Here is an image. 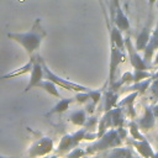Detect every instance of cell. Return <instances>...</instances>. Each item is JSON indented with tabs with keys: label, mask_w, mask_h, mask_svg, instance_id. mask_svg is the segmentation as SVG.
Masks as SVG:
<instances>
[{
	"label": "cell",
	"mask_w": 158,
	"mask_h": 158,
	"mask_svg": "<svg viewBox=\"0 0 158 158\" xmlns=\"http://www.w3.org/2000/svg\"><path fill=\"white\" fill-rule=\"evenodd\" d=\"M7 37L14 42L19 43L27 54L32 56L36 49L42 44L43 38L46 37V32L41 26V19H36L32 28L27 32H9Z\"/></svg>",
	"instance_id": "obj_1"
},
{
	"label": "cell",
	"mask_w": 158,
	"mask_h": 158,
	"mask_svg": "<svg viewBox=\"0 0 158 158\" xmlns=\"http://www.w3.org/2000/svg\"><path fill=\"white\" fill-rule=\"evenodd\" d=\"M122 141H123V138L120 136L118 130L111 127L102 136H100L98 138V141H95L93 144L85 147V152H86V154H93L95 152H100V151H105V149H111V148L121 146Z\"/></svg>",
	"instance_id": "obj_2"
},
{
	"label": "cell",
	"mask_w": 158,
	"mask_h": 158,
	"mask_svg": "<svg viewBox=\"0 0 158 158\" xmlns=\"http://www.w3.org/2000/svg\"><path fill=\"white\" fill-rule=\"evenodd\" d=\"M43 73H44V79H48V80H52L53 83H56L58 86L65 89V90H72V91H88L90 88L88 86H84V85H80L78 83H74V81H70L69 79H64L59 75H57L56 73H53L48 67L47 64L43 62Z\"/></svg>",
	"instance_id": "obj_3"
},
{
	"label": "cell",
	"mask_w": 158,
	"mask_h": 158,
	"mask_svg": "<svg viewBox=\"0 0 158 158\" xmlns=\"http://www.w3.org/2000/svg\"><path fill=\"white\" fill-rule=\"evenodd\" d=\"M126 59V54L125 51H121L120 48H117L112 42H110V63H109V85L111 83H114V80L116 79V72L118 65L125 62Z\"/></svg>",
	"instance_id": "obj_4"
},
{
	"label": "cell",
	"mask_w": 158,
	"mask_h": 158,
	"mask_svg": "<svg viewBox=\"0 0 158 158\" xmlns=\"http://www.w3.org/2000/svg\"><path fill=\"white\" fill-rule=\"evenodd\" d=\"M44 79V73H43V59L40 56L32 57V69H31V75L30 80L25 88V93L30 91L33 88H37V84Z\"/></svg>",
	"instance_id": "obj_5"
},
{
	"label": "cell",
	"mask_w": 158,
	"mask_h": 158,
	"mask_svg": "<svg viewBox=\"0 0 158 158\" xmlns=\"http://www.w3.org/2000/svg\"><path fill=\"white\" fill-rule=\"evenodd\" d=\"M125 48H126V51L128 53V59H130V63L133 67V69H143V70L149 69L151 64L147 63L144 60V58L138 54V51L132 44V41H131L130 36H127L125 38Z\"/></svg>",
	"instance_id": "obj_6"
},
{
	"label": "cell",
	"mask_w": 158,
	"mask_h": 158,
	"mask_svg": "<svg viewBox=\"0 0 158 158\" xmlns=\"http://www.w3.org/2000/svg\"><path fill=\"white\" fill-rule=\"evenodd\" d=\"M53 151V139L51 137H41L38 139H36L30 149H28V156L30 157H41V156H46L48 153H51Z\"/></svg>",
	"instance_id": "obj_7"
},
{
	"label": "cell",
	"mask_w": 158,
	"mask_h": 158,
	"mask_svg": "<svg viewBox=\"0 0 158 158\" xmlns=\"http://www.w3.org/2000/svg\"><path fill=\"white\" fill-rule=\"evenodd\" d=\"M112 14L115 12V15H112V21L115 23V26L121 30L122 32L123 31H127L130 30V21H128V17L125 15V12L122 11L120 4H118V0H112Z\"/></svg>",
	"instance_id": "obj_8"
},
{
	"label": "cell",
	"mask_w": 158,
	"mask_h": 158,
	"mask_svg": "<svg viewBox=\"0 0 158 158\" xmlns=\"http://www.w3.org/2000/svg\"><path fill=\"white\" fill-rule=\"evenodd\" d=\"M136 122H137L139 130L143 131V132H147V131L154 128V126H156V117H154V115L152 112L151 106L143 105V114H142V116L136 120Z\"/></svg>",
	"instance_id": "obj_9"
},
{
	"label": "cell",
	"mask_w": 158,
	"mask_h": 158,
	"mask_svg": "<svg viewBox=\"0 0 158 158\" xmlns=\"http://www.w3.org/2000/svg\"><path fill=\"white\" fill-rule=\"evenodd\" d=\"M157 49H158V22H157L156 28L151 32V37H149V41H148L146 48L142 51L143 52V58L147 63L151 64V60L153 58V53Z\"/></svg>",
	"instance_id": "obj_10"
},
{
	"label": "cell",
	"mask_w": 158,
	"mask_h": 158,
	"mask_svg": "<svg viewBox=\"0 0 158 158\" xmlns=\"http://www.w3.org/2000/svg\"><path fill=\"white\" fill-rule=\"evenodd\" d=\"M139 94L137 91H131L128 95H126L122 100L117 101V106L125 109V112L126 115L130 117V118H135L136 117V111H135V107H133V102H135V99L138 96Z\"/></svg>",
	"instance_id": "obj_11"
},
{
	"label": "cell",
	"mask_w": 158,
	"mask_h": 158,
	"mask_svg": "<svg viewBox=\"0 0 158 158\" xmlns=\"http://www.w3.org/2000/svg\"><path fill=\"white\" fill-rule=\"evenodd\" d=\"M128 143H131L136 151L138 152L139 156L142 157H154V152L149 144V142L144 138V139H130Z\"/></svg>",
	"instance_id": "obj_12"
},
{
	"label": "cell",
	"mask_w": 158,
	"mask_h": 158,
	"mask_svg": "<svg viewBox=\"0 0 158 158\" xmlns=\"http://www.w3.org/2000/svg\"><path fill=\"white\" fill-rule=\"evenodd\" d=\"M101 100H102V109H104V111H107V110L117 106L118 93L117 91H114L111 89H107V90H105L102 93Z\"/></svg>",
	"instance_id": "obj_13"
},
{
	"label": "cell",
	"mask_w": 158,
	"mask_h": 158,
	"mask_svg": "<svg viewBox=\"0 0 158 158\" xmlns=\"http://www.w3.org/2000/svg\"><path fill=\"white\" fill-rule=\"evenodd\" d=\"M151 32L152 31H151V27L148 25L143 26L142 30L138 32V35L136 37V42H135V47L138 52H142L146 48V46L149 41V37H151Z\"/></svg>",
	"instance_id": "obj_14"
},
{
	"label": "cell",
	"mask_w": 158,
	"mask_h": 158,
	"mask_svg": "<svg viewBox=\"0 0 158 158\" xmlns=\"http://www.w3.org/2000/svg\"><path fill=\"white\" fill-rule=\"evenodd\" d=\"M74 101V98H64V99H60L52 109H49L48 112H46V117H49L52 115H56V114H63L68 109H69V105Z\"/></svg>",
	"instance_id": "obj_15"
},
{
	"label": "cell",
	"mask_w": 158,
	"mask_h": 158,
	"mask_svg": "<svg viewBox=\"0 0 158 158\" xmlns=\"http://www.w3.org/2000/svg\"><path fill=\"white\" fill-rule=\"evenodd\" d=\"M110 42H112L117 48L121 51H125V38L122 36V31L118 30L115 25L110 28Z\"/></svg>",
	"instance_id": "obj_16"
},
{
	"label": "cell",
	"mask_w": 158,
	"mask_h": 158,
	"mask_svg": "<svg viewBox=\"0 0 158 158\" xmlns=\"http://www.w3.org/2000/svg\"><path fill=\"white\" fill-rule=\"evenodd\" d=\"M75 147V143H74V141H73V137H72V133H65L62 138H60V141H59V143H58V146H57V152L58 153H67V152H69L70 149H73Z\"/></svg>",
	"instance_id": "obj_17"
},
{
	"label": "cell",
	"mask_w": 158,
	"mask_h": 158,
	"mask_svg": "<svg viewBox=\"0 0 158 158\" xmlns=\"http://www.w3.org/2000/svg\"><path fill=\"white\" fill-rule=\"evenodd\" d=\"M152 83V77L151 78H147V79H143V80H139V81H136L131 85H128L126 88V91H137L138 94L143 95L147 89H149V85Z\"/></svg>",
	"instance_id": "obj_18"
},
{
	"label": "cell",
	"mask_w": 158,
	"mask_h": 158,
	"mask_svg": "<svg viewBox=\"0 0 158 158\" xmlns=\"http://www.w3.org/2000/svg\"><path fill=\"white\" fill-rule=\"evenodd\" d=\"M37 88H41L43 89L46 93H48L49 95L54 96V98H59L60 99V94H59V90H58V85L56 83H53L52 80H41L38 84H37Z\"/></svg>",
	"instance_id": "obj_19"
},
{
	"label": "cell",
	"mask_w": 158,
	"mask_h": 158,
	"mask_svg": "<svg viewBox=\"0 0 158 158\" xmlns=\"http://www.w3.org/2000/svg\"><path fill=\"white\" fill-rule=\"evenodd\" d=\"M86 111L84 109H79V110H75L73 111L70 115H69V120L73 125L75 126H84L85 122H86Z\"/></svg>",
	"instance_id": "obj_20"
},
{
	"label": "cell",
	"mask_w": 158,
	"mask_h": 158,
	"mask_svg": "<svg viewBox=\"0 0 158 158\" xmlns=\"http://www.w3.org/2000/svg\"><path fill=\"white\" fill-rule=\"evenodd\" d=\"M109 156L110 157H117V158H128V157H132L133 153L130 148H122V147H115V148H111V152H109Z\"/></svg>",
	"instance_id": "obj_21"
},
{
	"label": "cell",
	"mask_w": 158,
	"mask_h": 158,
	"mask_svg": "<svg viewBox=\"0 0 158 158\" xmlns=\"http://www.w3.org/2000/svg\"><path fill=\"white\" fill-rule=\"evenodd\" d=\"M128 132L133 139H144L146 138L143 136V133H141V130H139V127L135 120L128 122Z\"/></svg>",
	"instance_id": "obj_22"
},
{
	"label": "cell",
	"mask_w": 158,
	"mask_h": 158,
	"mask_svg": "<svg viewBox=\"0 0 158 158\" xmlns=\"http://www.w3.org/2000/svg\"><path fill=\"white\" fill-rule=\"evenodd\" d=\"M132 74H133V83H136V81H139V80L151 78L153 73L149 72V69H146V70H143V69H135L132 72Z\"/></svg>",
	"instance_id": "obj_23"
},
{
	"label": "cell",
	"mask_w": 158,
	"mask_h": 158,
	"mask_svg": "<svg viewBox=\"0 0 158 158\" xmlns=\"http://www.w3.org/2000/svg\"><path fill=\"white\" fill-rule=\"evenodd\" d=\"M86 131H88V128L84 126L83 128H79L78 131H75V132L72 133V137H73V141H74L75 146H78L81 141H84V136H85Z\"/></svg>",
	"instance_id": "obj_24"
},
{
	"label": "cell",
	"mask_w": 158,
	"mask_h": 158,
	"mask_svg": "<svg viewBox=\"0 0 158 158\" xmlns=\"http://www.w3.org/2000/svg\"><path fill=\"white\" fill-rule=\"evenodd\" d=\"M88 93H89V100L94 105H98L101 101V96H102V91L101 90H93V89H90Z\"/></svg>",
	"instance_id": "obj_25"
},
{
	"label": "cell",
	"mask_w": 158,
	"mask_h": 158,
	"mask_svg": "<svg viewBox=\"0 0 158 158\" xmlns=\"http://www.w3.org/2000/svg\"><path fill=\"white\" fill-rule=\"evenodd\" d=\"M88 91H77V94L74 96V101H77L79 104H86L89 101V93Z\"/></svg>",
	"instance_id": "obj_26"
},
{
	"label": "cell",
	"mask_w": 158,
	"mask_h": 158,
	"mask_svg": "<svg viewBox=\"0 0 158 158\" xmlns=\"http://www.w3.org/2000/svg\"><path fill=\"white\" fill-rule=\"evenodd\" d=\"M149 90L152 96L154 98V101L158 100V78L157 79H152V83L149 85Z\"/></svg>",
	"instance_id": "obj_27"
},
{
	"label": "cell",
	"mask_w": 158,
	"mask_h": 158,
	"mask_svg": "<svg viewBox=\"0 0 158 158\" xmlns=\"http://www.w3.org/2000/svg\"><path fill=\"white\" fill-rule=\"evenodd\" d=\"M85 154H86L85 149L84 148H79L78 146H75L73 149H70L68 152V156L69 157H81V156H85Z\"/></svg>",
	"instance_id": "obj_28"
},
{
	"label": "cell",
	"mask_w": 158,
	"mask_h": 158,
	"mask_svg": "<svg viewBox=\"0 0 158 158\" xmlns=\"http://www.w3.org/2000/svg\"><path fill=\"white\" fill-rule=\"evenodd\" d=\"M151 109H152V112H153V115H154L156 120H158V104L152 105V106H151Z\"/></svg>",
	"instance_id": "obj_29"
},
{
	"label": "cell",
	"mask_w": 158,
	"mask_h": 158,
	"mask_svg": "<svg viewBox=\"0 0 158 158\" xmlns=\"http://www.w3.org/2000/svg\"><path fill=\"white\" fill-rule=\"evenodd\" d=\"M152 65H153V67H157V65H158V52H157V54H156V57H154V60L152 62Z\"/></svg>",
	"instance_id": "obj_30"
},
{
	"label": "cell",
	"mask_w": 158,
	"mask_h": 158,
	"mask_svg": "<svg viewBox=\"0 0 158 158\" xmlns=\"http://www.w3.org/2000/svg\"><path fill=\"white\" fill-rule=\"evenodd\" d=\"M158 78V69H157V72L156 73H153L152 74V79H157Z\"/></svg>",
	"instance_id": "obj_31"
},
{
	"label": "cell",
	"mask_w": 158,
	"mask_h": 158,
	"mask_svg": "<svg viewBox=\"0 0 158 158\" xmlns=\"http://www.w3.org/2000/svg\"><path fill=\"white\" fill-rule=\"evenodd\" d=\"M157 2V0H148V4H149V6L152 7L153 6V4H156Z\"/></svg>",
	"instance_id": "obj_32"
},
{
	"label": "cell",
	"mask_w": 158,
	"mask_h": 158,
	"mask_svg": "<svg viewBox=\"0 0 158 158\" xmlns=\"http://www.w3.org/2000/svg\"><path fill=\"white\" fill-rule=\"evenodd\" d=\"M156 4H157V7H158V0H157V2H156Z\"/></svg>",
	"instance_id": "obj_33"
}]
</instances>
